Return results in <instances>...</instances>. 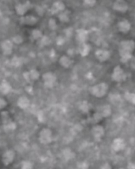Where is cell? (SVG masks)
I'll use <instances>...</instances> for the list:
<instances>
[{"label": "cell", "instance_id": "cell-3", "mask_svg": "<svg viewBox=\"0 0 135 169\" xmlns=\"http://www.w3.org/2000/svg\"><path fill=\"white\" fill-rule=\"evenodd\" d=\"M15 153L12 150H8L4 153L2 156V162L5 166H8L14 161Z\"/></svg>", "mask_w": 135, "mask_h": 169}, {"label": "cell", "instance_id": "cell-2", "mask_svg": "<svg viewBox=\"0 0 135 169\" xmlns=\"http://www.w3.org/2000/svg\"><path fill=\"white\" fill-rule=\"evenodd\" d=\"M44 84L48 88H52L56 82V78L51 72H46L42 76Z\"/></svg>", "mask_w": 135, "mask_h": 169}, {"label": "cell", "instance_id": "cell-4", "mask_svg": "<svg viewBox=\"0 0 135 169\" xmlns=\"http://www.w3.org/2000/svg\"><path fill=\"white\" fill-rule=\"evenodd\" d=\"M40 76L39 72L36 70H32V71L27 72L25 74V78L27 81L33 82L37 81Z\"/></svg>", "mask_w": 135, "mask_h": 169}, {"label": "cell", "instance_id": "cell-7", "mask_svg": "<svg viewBox=\"0 0 135 169\" xmlns=\"http://www.w3.org/2000/svg\"><path fill=\"white\" fill-rule=\"evenodd\" d=\"M22 169H31L32 168V165L31 163L28 161H23L22 164Z\"/></svg>", "mask_w": 135, "mask_h": 169}, {"label": "cell", "instance_id": "cell-5", "mask_svg": "<svg viewBox=\"0 0 135 169\" xmlns=\"http://www.w3.org/2000/svg\"><path fill=\"white\" fill-rule=\"evenodd\" d=\"M12 87L7 81H3L0 84V93L3 95H7L11 92Z\"/></svg>", "mask_w": 135, "mask_h": 169}, {"label": "cell", "instance_id": "cell-1", "mask_svg": "<svg viewBox=\"0 0 135 169\" xmlns=\"http://www.w3.org/2000/svg\"><path fill=\"white\" fill-rule=\"evenodd\" d=\"M52 131L47 128H44L41 130L39 134V139L40 142L46 144L52 141Z\"/></svg>", "mask_w": 135, "mask_h": 169}, {"label": "cell", "instance_id": "cell-8", "mask_svg": "<svg viewBox=\"0 0 135 169\" xmlns=\"http://www.w3.org/2000/svg\"><path fill=\"white\" fill-rule=\"evenodd\" d=\"M7 102L5 100L0 97V110L4 109L7 106Z\"/></svg>", "mask_w": 135, "mask_h": 169}, {"label": "cell", "instance_id": "cell-6", "mask_svg": "<svg viewBox=\"0 0 135 169\" xmlns=\"http://www.w3.org/2000/svg\"><path fill=\"white\" fill-rule=\"evenodd\" d=\"M18 105L22 109H25L29 105V100L25 96H22L18 100Z\"/></svg>", "mask_w": 135, "mask_h": 169}]
</instances>
